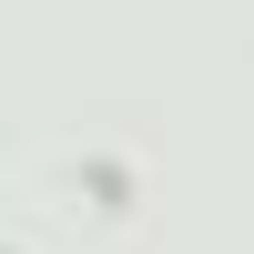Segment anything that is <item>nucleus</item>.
Here are the masks:
<instances>
[]
</instances>
